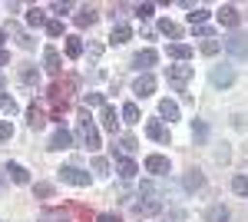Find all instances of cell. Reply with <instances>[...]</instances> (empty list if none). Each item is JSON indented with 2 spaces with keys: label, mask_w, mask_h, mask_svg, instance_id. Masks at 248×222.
<instances>
[{
  "label": "cell",
  "mask_w": 248,
  "mask_h": 222,
  "mask_svg": "<svg viewBox=\"0 0 248 222\" xmlns=\"http://www.w3.org/2000/svg\"><path fill=\"white\" fill-rule=\"evenodd\" d=\"M212 17V10H205V7H195V10H192L189 14V23L192 27H205V20Z\"/></svg>",
  "instance_id": "cell-26"
},
{
  "label": "cell",
  "mask_w": 248,
  "mask_h": 222,
  "mask_svg": "<svg viewBox=\"0 0 248 222\" xmlns=\"http://www.w3.org/2000/svg\"><path fill=\"white\" fill-rule=\"evenodd\" d=\"M99 120H103V126H106V130H113V133H116V126H119V120H116V110L109 106V103H106V106L99 110Z\"/></svg>",
  "instance_id": "cell-22"
},
{
  "label": "cell",
  "mask_w": 248,
  "mask_h": 222,
  "mask_svg": "<svg viewBox=\"0 0 248 222\" xmlns=\"http://www.w3.org/2000/svg\"><path fill=\"white\" fill-rule=\"evenodd\" d=\"M232 189H235L238 196H245V199H248V176H235V179H232Z\"/></svg>",
  "instance_id": "cell-32"
},
{
  "label": "cell",
  "mask_w": 248,
  "mask_h": 222,
  "mask_svg": "<svg viewBox=\"0 0 248 222\" xmlns=\"http://www.w3.org/2000/svg\"><path fill=\"white\" fill-rule=\"evenodd\" d=\"M133 93L139 96V100H146V96H153V93H155V76H153V73H142V76H136V83H133Z\"/></svg>",
  "instance_id": "cell-6"
},
{
  "label": "cell",
  "mask_w": 248,
  "mask_h": 222,
  "mask_svg": "<svg viewBox=\"0 0 248 222\" xmlns=\"http://www.w3.org/2000/svg\"><path fill=\"white\" fill-rule=\"evenodd\" d=\"M79 139H83V146H90V153L99 149V130L90 123V116H83V120H79Z\"/></svg>",
  "instance_id": "cell-3"
},
{
  "label": "cell",
  "mask_w": 248,
  "mask_h": 222,
  "mask_svg": "<svg viewBox=\"0 0 248 222\" xmlns=\"http://www.w3.org/2000/svg\"><path fill=\"white\" fill-rule=\"evenodd\" d=\"M215 17H218V23H222V27H229V30H235V27H238V20H242V17H238V10H235L232 3H225Z\"/></svg>",
  "instance_id": "cell-10"
},
{
  "label": "cell",
  "mask_w": 248,
  "mask_h": 222,
  "mask_svg": "<svg viewBox=\"0 0 248 222\" xmlns=\"http://www.w3.org/2000/svg\"><path fill=\"white\" fill-rule=\"evenodd\" d=\"M169 56L179 60V63H186V60H192V47L189 43H169Z\"/></svg>",
  "instance_id": "cell-17"
},
{
  "label": "cell",
  "mask_w": 248,
  "mask_h": 222,
  "mask_svg": "<svg viewBox=\"0 0 248 222\" xmlns=\"http://www.w3.org/2000/svg\"><path fill=\"white\" fill-rule=\"evenodd\" d=\"M27 123H30V126H33V130H40V126H43V123H46V116H43V110H40L37 103H33V106H30V110H27Z\"/></svg>",
  "instance_id": "cell-23"
},
{
  "label": "cell",
  "mask_w": 248,
  "mask_h": 222,
  "mask_svg": "<svg viewBox=\"0 0 248 222\" xmlns=\"http://www.w3.org/2000/svg\"><path fill=\"white\" fill-rule=\"evenodd\" d=\"M96 222H119V216H113V212H99V219Z\"/></svg>",
  "instance_id": "cell-43"
},
{
  "label": "cell",
  "mask_w": 248,
  "mask_h": 222,
  "mask_svg": "<svg viewBox=\"0 0 248 222\" xmlns=\"http://www.w3.org/2000/svg\"><path fill=\"white\" fill-rule=\"evenodd\" d=\"M166 76H169V86H175V90L182 93L186 86H189V80H192V67H186V63L169 67V70H166Z\"/></svg>",
  "instance_id": "cell-1"
},
{
  "label": "cell",
  "mask_w": 248,
  "mask_h": 222,
  "mask_svg": "<svg viewBox=\"0 0 248 222\" xmlns=\"http://www.w3.org/2000/svg\"><path fill=\"white\" fill-rule=\"evenodd\" d=\"M3 40H7V30H0V50H3Z\"/></svg>",
  "instance_id": "cell-45"
},
{
  "label": "cell",
  "mask_w": 248,
  "mask_h": 222,
  "mask_svg": "<svg viewBox=\"0 0 248 222\" xmlns=\"http://www.w3.org/2000/svg\"><path fill=\"white\" fill-rule=\"evenodd\" d=\"M0 113H10V116H14V113H17V100L7 96V93H0Z\"/></svg>",
  "instance_id": "cell-31"
},
{
  "label": "cell",
  "mask_w": 248,
  "mask_h": 222,
  "mask_svg": "<svg viewBox=\"0 0 248 222\" xmlns=\"http://www.w3.org/2000/svg\"><path fill=\"white\" fill-rule=\"evenodd\" d=\"M169 159L166 156H159V153H153V156H146V172H153V176H169Z\"/></svg>",
  "instance_id": "cell-7"
},
{
  "label": "cell",
  "mask_w": 248,
  "mask_h": 222,
  "mask_svg": "<svg viewBox=\"0 0 248 222\" xmlns=\"http://www.w3.org/2000/svg\"><path fill=\"white\" fill-rule=\"evenodd\" d=\"M70 146H73V133L60 126V130L50 136V149H70Z\"/></svg>",
  "instance_id": "cell-11"
},
{
  "label": "cell",
  "mask_w": 248,
  "mask_h": 222,
  "mask_svg": "<svg viewBox=\"0 0 248 222\" xmlns=\"http://www.w3.org/2000/svg\"><path fill=\"white\" fill-rule=\"evenodd\" d=\"M50 10H53V14H60V17H63V14H70V10H73V7H70V3H53V7H50Z\"/></svg>",
  "instance_id": "cell-41"
},
{
  "label": "cell",
  "mask_w": 248,
  "mask_h": 222,
  "mask_svg": "<svg viewBox=\"0 0 248 222\" xmlns=\"http://www.w3.org/2000/svg\"><path fill=\"white\" fill-rule=\"evenodd\" d=\"M136 17L149 20V17H153V3H139V7H136Z\"/></svg>",
  "instance_id": "cell-38"
},
{
  "label": "cell",
  "mask_w": 248,
  "mask_h": 222,
  "mask_svg": "<svg viewBox=\"0 0 248 222\" xmlns=\"http://www.w3.org/2000/svg\"><path fill=\"white\" fill-rule=\"evenodd\" d=\"M33 192H37L40 199H50V196H53V186H50V183H37V186H33Z\"/></svg>",
  "instance_id": "cell-37"
},
{
  "label": "cell",
  "mask_w": 248,
  "mask_h": 222,
  "mask_svg": "<svg viewBox=\"0 0 248 222\" xmlns=\"http://www.w3.org/2000/svg\"><path fill=\"white\" fill-rule=\"evenodd\" d=\"M205 222H229V205H222V203H215L205 209Z\"/></svg>",
  "instance_id": "cell-12"
},
{
  "label": "cell",
  "mask_w": 248,
  "mask_h": 222,
  "mask_svg": "<svg viewBox=\"0 0 248 222\" xmlns=\"http://www.w3.org/2000/svg\"><path fill=\"white\" fill-rule=\"evenodd\" d=\"M20 80H23V83H37L40 73L33 70V67H23V70H20Z\"/></svg>",
  "instance_id": "cell-35"
},
{
  "label": "cell",
  "mask_w": 248,
  "mask_h": 222,
  "mask_svg": "<svg viewBox=\"0 0 248 222\" xmlns=\"http://www.w3.org/2000/svg\"><path fill=\"white\" fill-rule=\"evenodd\" d=\"M182 186H186L189 192H199V189L205 186V176H202L199 169H192V172H186V179H182Z\"/></svg>",
  "instance_id": "cell-16"
},
{
  "label": "cell",
  "mask_w": 248,
  "mask_h": 222,
  "mask_svg": "<svg viewBox=\"0 0 248 222\" xmlns=\"http://www.w3.org/2000/svg\"><path fill=\"white\" fill-rule=\"evenodd\" d=\"M43 67H46V73H60V53L53 47L43 50Z\"/></svg>",
  "instance_id": "cell-19"
},
{
  "label": "cell",
  "mask_w": 248,
  "mask_h": 222,
  "mask_svg": "<svg viewBox=\"0 0 248 222\" xmlns=\"http://www.w3.org/2000/svg\"><path fill=\"white\" fill-rule=\"evenodd\" d=\"M46 34H50L53 40L63 37V20H50V23H46Z\"/></svg>",
  "instance_id": "cell-33"
},
{
  "label": "cell",
  "mask_w": 248,
  "mask_h": 222,
  "mask_svg": "<svg viewBox=\"0 0 248 222\" xmlns=\"http://www.w3.org/2000/svg\"><path fill=\"white\" fill-rule=\"evenodd\" d=\"M195 34H199L202 40H212V27H195Z\"/></svg>",
  "instance_id": "cell-42"
},
{
  "label": "cell",
  "mask_w": 248,
  "mask_h": 222,
  "mask_svg": "<svg viewBox=\"0 0 248 222\" xmlns=\"http://www.w3.org/2000/svg\"><path fill=\"white\" fill-rule=\"evenodd\" d=\"M66 56L70 60H79L83 56V40L79 37H66Z\"/></svg>",
  "instance_id": "cell-25"
},
{
  "label": "cell",
  "mask_w": 248,
  "mask_h": 222,
  "mask_svg": "<svg viewBox=\"0 0 248 222\" xmlns=\"http://www.w3.org/2000/svg\"><path fill=\"white\" fill-rule=\"evenodd\" d=\"M146 136H149V139H159V143L169 139V133H166V126H162L159 120H149V123H146Z\"/></svg>",
  "instance_id": "cell-15"
},
{
  "label": "cell",
  "mask_w": 248,
  "mask_h": 222,
  "mask_svg": "<svg viewBox=\"0 0 248 222\" xmlns=\"http://www.w3.org/2000/svg\"><path fill=\"white\" fill-rule=\"evenodd\" d=\"M7 176H10L17 186H27V183H30V172L20 166V163H7Z\"/></svg>",
  "instance_id": "cell-13"
},
{
  "label": "cell",
  "mask_w": 248,
  "mask_h": 222,
  "mask_svg": "<svg viewBox=\"0 0 248 222\" xmlns=\"http://www.w3.org/2000/svg\"><path fill=\"white\" fill-rule=\"evenodd\" d=\"M222 47H225L232 56H238V60H245V56H248V37H245V34H238V30H235L229 40H222Z\"/></svg>",
  "instance_id": "cell-2"
},
{
  "label": "cell",
  "mask_w": 248,
  "mask_h": 222,
  "mask_svg": "<svg viewBox=\"0 0 248 222\" xmlns=\"http://www.w3.org/2000/svg\"><path fill=\"white\" fill-rule=\"evenodd\" d=\"M155 60H159V53L146 47V50H139V53L133 56V67H136V70H142V73H149V67H155Z\"/></svg>",
  "instance_id": "cell-9"
},
{
  "label": "cell",
  "mask_w": 248,
  "mask_h": 222,
  "mask_svg": "<svg viewBox=\"0 0 248 222\" xmlns=\"http://www.w3.org/2000/svg\"><path fill=\"white\" fill-rule=\"evenodd\" d=\"M159 34H166L169 40H179V37H182V27H179L175 20L166 17V20H159Z\"/></svg>",
  "instance_id": "cell-18"
},
{
  "label": "cell",
  "mask_w": 248,
  "mask_h": 222,
  "mask_svg": "<svg viewBox=\"0 0 248 222\" xmlns=\"http://www.w3.org/2000/svg\"><path fill=\"white\" fill-rule=\"evenodd\" d=\"M133 212L136 216H159V212H162V203H159V199H149V196H146V199L139 196V203H133Z\"/></svg>",
  "instance_id": "cell-8"
},
{
  "label": "cell",
  "mask_w": 248,
  "mask_h": 222,
  "mask_svg": "<svg viewBox=\"0 0 248 222\" xmlns=\"http://www.w3.org/2000/svg\"><path fill=\"white\" fill-rule=\"evenodd\" d=\"M136 172H139V166H136L133 159H119V176L123 179H133Z\"/></svg>",
  "instance_id": "cell-29"
},
{
  "label": "cell",
  "mask_w": 248,
  "mask_h": 222,
  "mask_svg": "<svg viewBox=\"0 0 248 222\" xmlns=\"http://www.w3.org/2000/svg\"><path fill=\"white\" fill-rule=\"evenodd\" d=\"M57 172H60V179L79 186V189H83V186H90V172H83V169H77V166H60Z\"/></svg>",
  "instance_id": "cell-5"
},
{
  "label": "cell",
  "mask_w": 248,
  "mask_h": 222,
  "mask_svg": "<svg viewBox=\"0 0 248 222\" xmlns=\"http://www.w3.org/2000/svg\"><path fill=\"white\" fill-rule=\"evenodd\" d=\"M10 136H14V126L10 123H0V143H7Z\"/></svg>",
  "instance_id": "cell-39"
},
{
  "label": "cell",
  "mask_w": 248,
  "mask_h": 222,
  "mask_svg": "<svg viewBox=\"0 0 248 222\" xmlns=\"http://www.w3.org/2000/svg\"><path fill=\"white\" fill-rule=\"evenodd\" d=\"M0 90H3V73H0Z\"/></svg>",
  "instance_id": "cell-46"
},
{
  "label": "cell",
  "mask_w": 248,
  "mask_h": 222,
  "mask_svg": "<svg viewBox=\"0 0 248 222\" xmlns=\"http://www.w3.org/2000/svg\"><path fill=\"white\" fill-rule=\"evenodd\" d=\"M129 37H133V30L126 23H119V27H113V34H109V43L113 47H123V43H129Z\"/></svg>",
  "instance_id": "cell-14"
},
{
  "label": "cell",
  "mask_w": 248,
  "mask_h": 222,
  "mask_svg": "<svg viewBox=\"0 0 248 222\" xmlns=\"http://www.w3.org/2000/svg\"><path fill=\"white\" fill-rule=\"evenodd\" d=\"M7 63H10V53H7V50H0V67H7Z\"/></svg>",
  "instance_id": "cell-44"
},
{
  "label": "cell",
  "mask_w": 248,
  "mask_h": 222,
  "mask_svg": "<svg viewBox=\"0 0 248 222\" xmlns=\"http://www.w3.org/2000/svg\"><path fill=\"white\" fill-rule=\"evenodd\" d=\"M119 116H123V123L133 126V123H139V106H136V103H126V106L119 110Z\"/></svg>",
  "instance_id": "cell-27"
},
{
  "label": "cell",
  "mask_w": 248,
  "mask_h": 222,
  "mask_svg": "<svg viewBox=\"0 0 248 222\" xmlns=\"http://www.w3.org/2000/svg\"><path fill=\"white\" fill-rule=\"evenodd\" d=\"M218 50H222V43H218V40H205V43H202V53H205V56H215Z\"/></svg>",
  "instance_id": "cell-34"
},
{
  "label": "cell",
  "mask_w": 248,
  "mask_h": 222,
  "mask_svg": "<svg viewBox=\"0 0 248 222\" xmlns=\"http://www.w3.org/2000/svg\"><path fill=\"white\" fill-rule=\"evenodd\" d=\"M192 139H195V143H205V139H209V126H205L202 120L192 123Z\"/></svg>",
  "instance_id": "cell-28"
},
{
  "label": "cell",
  "mask_w": 248,
  "mask_h": 222,
  "mask_svg": "<svg viewBox=\"0 0 248 222\" xmlns=\"http://www.w3.org/2000/svg\"><path fill=\"white\" fill-rule=\"evenodd\" d=\"M159 116H162V120H179V103H175V100H162V103H159Z\"/></svg>",
  "instance_id": "cell-21"
},
{
  "label": "cell",
  "mask_w": 248,
  "mask_h": 222,
  "mask_svg": "<svg viewBox=\"0 0 248 222\" xmlns=\"http://www.w3.org/2000/svg\"><path fill=\"white\" fill-rule=\"evenodd\" d=\"M93 169H96V172H103V176H106V172H109V163H106V159H93Z\"/></svg>",
  "instance_id": "cell-40"
},
{
  "label": "cell",
  "mask_w": 248,
  "mask_h": 222,
  "mask_svg": "<svg viewBox=\"0 0 248 222\" xmlns=\"http://www.w3.org/2000/svg\"><path fill=\"white\" fill-rule=\"evenodd\" d=\"M27 23H30V27H46V23H50V20H46V10H43V7H30V10H27Z\"/></svg>",
  "instance_id": "cell-20"
},
{
  "label": "cell",
  "mask_w": 248,
  "mask_h": 222,
  "mask_svg": "<svg viewBox=\"0 0 248 222\" xmlns=\"http://www.w3.org/2000/svg\"><path fill=\"white\" fill-rule=\"evenodd\" d=\"M209 80H212L215 90H229L232 83H235V70H232V67H215L209 73Z\"/></svg>",
  "instance_id": "cell-4"
},
{
  "label": "cell",
  "mask_w": 248,
  "mask_h": 222,
  "mask_svg": "<svg viewBox=\"0 0 248 222\" xmlns=\"http://www.w3.org/2000/svg\"><path fill=\"white\" fill-rule=\"evenodd\" d=\"M83 103H86L90 110H103V106H106V100H103V93H86V96H83Z\"/></svg>",
  "instance_id": "cell-30"
},
{
  "label": "cell",
  "mask_w": 248,
  "mask_h": 222,
  "mask_svg": "<svg viewBox=\"0 0 248 222\" xmlns=\"http://www.w3.org/2000/svg\"><path fill=\"white\" fill-rule=\"evenodd\" d=\"M136 146H139V143H136L133 136H119V153H133Z\"/></svg>",
  "instance_id": "cell-36"
},
{
  "label": "cell",
  "mask_w": 248,
  "mask_h": 222,
  "mask_svg": "<svg viewBox=\"0 0 248 222\" xmlns=\"http://www.w3.org/2000/svg\"><path fill=\"white\" fill-rule=\"evenodd\" d=\"M96 17H99V14H96L93 7H83V10L77 14V27H93Z\"/></svg>",
  "instance_id": "cell-24"
}]
</instances>
